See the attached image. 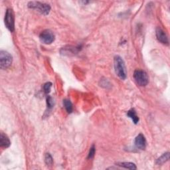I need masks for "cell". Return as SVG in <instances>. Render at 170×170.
<instances>
[{"label": "cell", "mask_w": 170, "mask_h": 170, "mask_svg": "<svg viewBox=\"0 0 170 170\" xmlns=\"http://www.w3.org/2000/svg\"><path fill=\"white\" fill-rule=\"evenodd\" d=\"M28 7L29 8L37 10L43 15L49 14L51 10V7L49 4L39 2H31L28 3Z\"/></svg>", "instance_id": "3957f363"}, {"label": "cell", "mask_w": 170, "mask_h": 170, "mask_svg": "<svg viewBox=\"0 0 170 170\" xmlns=\"http://www.w3.org/2000/svg\"><path fill=\"white\" fill-rule=\"evenodd\" d=\"M63 104H64L65 108L68 113H71L73 111V104L69 100H63Z\"/></svg>", "instance_id": "7c38bea8"}, {"label": "cell", "mask_w": 170, "mask_h": 170, "mask_svg": "<svg viewBox=\"0 0 170 170\" xmlns=\"http://www.w3.org/2000/svg\"><path fill=\"white\" fill-rule=\"evenodd\" d=\"M10 144L11 143L8 137L3 133H1V136H0V145H1V147L7 148L9 147Z\"/></svg>", "instance_id": "9c48e42d"}, {"label": "cell", "mask_w": 170, "mask_h": 170, "mask_svg": "<svg viewBox=\"0 0 170 170\" xmlns=\"http://www.w3.org/2000/svg\"><path fill=\"white\" fill-rule=\"evenodd\" d=\"M156 37L160 42L165 45H168L169 41L167 35H166L164 31L159 27L156 29Z\"/></svg>", "instance_id": "52a82bcc"}, {"label": "cell", "mask_w": 170, "mask_h": 170, "mask_svg": "<svg viewBox=\"0 0 170 170\" xmlns=\"http://www.w3.org/2000/svg\"><path fill=\"white\" fill-rule=\"evenodd\" d=\"M127 115L128 117L131 118L134 124H136L138 122V121H139V118H138V116H137L136 112L134 109L130 110L127 113Z\"/></svg>", "instance_id": "30bf717a"}, {"label": "cell", "mask_w": 170, "mask_h": 170, "mask_svg": "<svg viewBox=\"0 0 170 170\" xmlns=\"http://www.w3.org/2000/svg\"><path fill=\"white\" fill-rule=\"evenodd\" d=\"M134 78L137 85L141 86H145L148 85L149 78L147 73L142 70H136L134 73Z\"/></svg>", "instance_id": "7a4b0ae2"}, {"label": "cell", "mask_w": 170, "mask_h": 170, "mask_svg": "<svg viewBox=\"0 0 170 170\" xmlns=\"http://www.w3.org/2000/svg\"><path fill=\"white\" fill-rule=\"evenodd\" d=\"M12 56L7 51H1L0 52V67L2 69H6L11 65Z\"/></svg>", "instance_id": "277c9868"}, {"label": "cell", "mask_w": 170, "mask_h": 170, "mask_svg": "<svg viewBox=\"0 0 170 170\" xmlns=\"http://www.w3.org/2000/svg\"><path fill=\"white\" fill-rule=\"evenodd\" d=\"M114 69L118 77L122 80H124L126 78V70L125 63L123 59L120 56L114 57Z\"/></svg>", "instance_id": "6da1fadb"}, {"label": "cell", "mask_w": 170, "mask_h": 170, "mask_svg": "<svg viewBox=\"0 0 170 170\" xmlns=\"http://www.w3.org/2000/svg\"><path fill=\"white\" fill-rule=\"evenodd\" d=\"M169 159V153H164L163 156H161L159 159L157 160V164H164V162L167 161Z\"/></svg>", "instance_id": "4fadbf2b"}, {"label": "cell", "mask_w": 170, "mask_h": 170, "mask_svg": "<svg viewBox=\"0 0 170 170\" xmlns=\"http://www.w3.org/2000/svg\"><path fill=\"white\" fill-rule=\"evenodd\" d=\"M51 86H52V83L51 82L45 83V84L44 85V86H43V89H44V91L45 93L48 94L50 93Z\"/></svg>", "instance_id": "9a60e30c"}, {"label": "cell", "mask_w": 170, "mask_h": 170, "mask_svg": "<svg viewBox=\"0 0 170 170\" xmlns=\"http://www.w3.org/2000/svg\"><path fill=\"white\" fill-rule=\"evenodd\" d=\"M118 165L120 166V167H123L126 169H136V166L134 163L131 162H120V163H117Z\"/></svg>", "instance_id": "8fae6325"}, {"label": "cell", "mask_w": 170, "mask_h": 170, "mask_svg": "<svg viewBox=\"0 0 170 170\" xmlns=\"http://www.w3.org/2000/svg\"><path fill=\"white\" fill-rule=\"evenodd\" d=\"M94 153H95V147H94V145H93L92 147L90 148V149L89 156H88L89 159H92L94 156Z\"/></svg>", "instance_id": "2e32d148"}, {"label": "cell", "mask_w": 170, "mask_h": 170, "mask_svg": "<svg viewBox=\"0 0 170 170\" xmlns=\"http://www.w3.org/2000/svg\"><path fill=\"white\" fill-rule=\"evenodd\" d=\"M47 107L49 108H52L54 105L53 100L52 99V98L49 96L47 98Z\"/></svg>", "instance_id": "e0dca14e"}, {"label": "cell", "mask_w": 170, "mask_h": 170, "mask_svg": "<svg viewBox=\"0 0 170 170\" xmlns=\"http://www.w3.org/2000/svg\"><path fill=\"white\" fill-rule=\"evenodd\" d=\"M45 161L47 165H52L53 163V160L52 157H51L49 153H46L45 157Z\"/></svg>", "instance_id": "5bb4252c"}, {"label": "cell", "mask_w": 170, "mask_h": 170, "mask_svg": "<svg viewBox=\"0 0 170 170\" xmlns=\"http://www.w3.org/2000/svg\"><path fill=\"white\" fill-rule=\"evenodd\" d=\"M5 25L11 32L14 31V14L12 9H7L5 15Z\"/></svg>", "instance_id": "5b68a950"}, {"label": "cell", "mask_w": 170, "mask_h": 170, "mask_svg": "<svg viewBox=\"0 0 170 170\" xmlns=\"http://www.w3.org/2000/svg\"><path fill=\"white\" fill-rule=\"evenodd\" d=\"M40 41L46 45H49L55 41V35L52 31L47 29L43 31L39 35Z\"/></svg>", "instance_id": "8992f818"}, {"label": "cell", "mask_w": 170, "mask_h": 170, "mask_svg": "<svg viewBox=\"0 0 170 170\" xmlns=\"http://www.w3.org/2000/svg\"><path fill=\"white\" fill-rule=\"evenodd\" d=\"M135 145L138 149L143 150L145 148L146 141L143 134H140L135 139Z\"/></svg>", "instance_id": "ba28073f"}]
</instances>
